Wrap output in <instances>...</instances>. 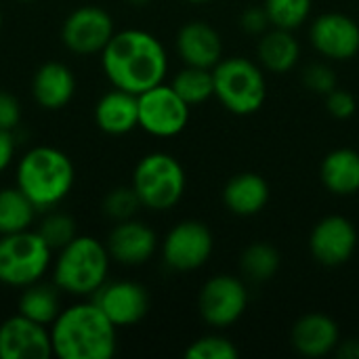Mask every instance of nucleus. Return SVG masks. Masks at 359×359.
Instances as JSON below:
<instances>
[{
	"label": "nucleus",
	"mask_w": 359,
	"mask_h": 359,
	"mask_svg": "<svg viewBox=\"0 0 359 359\" xmlns=\"http://www.w3.org/2000/svg\"><path fill=\"white\" fill-rule=\"evenodd\" d=\"M223 202L238 217H255L269 202V183L259 172H240L225 183Z\"/></svg>",
	"instance_id": "nucleus-21"
},
{
	"label": "nucleus",
	"mask_w": 359,
	"mask_h": 359,
	"mask_svg": "<svg viewBox=\"0 0 359 359\" xmlns=\"http://www.w3.org/2000/svg\"><path fill=\"white\" fill-rule=\"evenodd\" d=\"M337 355L343 359H359V341H343L337 347Z\"/></svg>",
	"instance_id": "nucleus-37"
},
{
	"label": "nucleus",
	"mask_w": 359,
	"mask_h": 359,
	"mask_svg": "<svg viewBox=\"0 0 359 359\" xmlns=\"http://www.w3.org/2000/svg\"><path fill=\"white\" fill-rule=\"evenodd\" d=\"M101 63L114 88L133 95L162 84L168 69L162 42L143 29L116 32L101 53Z\"/></svg>",
	"instance_id": "nucleus-1"
},
{
	"label": "nucleus",
	"mask_w": 359,
	"mask_h": 359,
	"mask_svg": "<svg viewBox=\"0 0 359 359\" xmlns=\"http://www.w3.org/2000/svg\"><path fill=\"white\" fill-rule=\"evenodd\" d=\"M19 313L29 318L32 322L50 326L57 320V316L61 313L59 288L42 284V282L25 286L19 297Z\"/></svg>",
	"instance_id": "nucleus-24"
},
{
	"label": "nucleus",
	"mask_w": 359,
	"mask_h": 359,
	"mask_svg": "<svg viewBox=\"0 0 359 359\" xmlns=\"http://www.w3.org/2000/svg\"><path fill=\"white\" fill-rule=\"evenodd\" d=\"M215 97L236 116L257 114L267 97V82L263 69L244 57L221 59L212 67Z\"/></svg>",
	"instance_id": "nucleus-5"
},
{
	"label": "nucleus",
	"mask_w": 359,
	"mask_h": 359,
	"mask_svg": "<svg viewBox=\"0 0 359 359\" xmlns=\"http://www.w3.org/2000/svg\"><path fill=\"white\" fill-rule=\"evenodd\" d=\"M105 246L116 263L135 267L147 263L154 257L158 248V238L154 229H149L145 223L128 219V221H120L109 231Z\"/></svg>",
	"instance_id": "nucleus-16"
},
{
	"label": "nucleus",
	"mask_w": 359,
	"mask_h": 359,
	"mask_svg": "<svg viewBox=\"0 0 359 359\" xmlns=\"http://www.w3.org/2000/svg\"><path fill=\"white\" fill-rule=\"evenodd\" d=\"M187 2H208V0H187Z\"/></svg>",
	"instance_id": "nucleus-39"
},
{
	"label": "nucleus",
	"mask_w": 359,
	"mask_h": 359,
	"mask_svg": "<svg viewBox=\"0 0 359 359\" xmlns=\"http://www.w3.org/2000/svg\"><path fill=\"white\" fill-rule=\"evenodd\" d=\"M238 355H240L238 347L227 337L221 334L200 337L185 351L187 359H238Z\"/></svg>",
	"instance_id": "nucleus-31"
},
{
	"label": "nucleus",
	"mask_w": 359,
	"mask_h": 359,
	"mask_svg": "<svg viewBox=\"0 0 359 359\" xmlns=\"http://www.w3.org/2000/svg\"><path fill=\"white\" fill-rule=\"evenodd\" d=\"M40 238L48 244L50 250H61L63 246H67L78 233H76V221L69 215L63 212H53L48 215L40 227H38Z\"/></svg>",
	"instance_id": "nucleus-30"
},
{
	"label": "nucleus",
	"mask_w": 359,
	"mask_h": 359,
	"mask_svg": "<svg viewBox=\"0 0 359 359\" xmlns=\"http://www.w3.org/2000/svg\"><path fill=\"white\" fill-rule=\"evenodd\" d=\"M50 341L59 359H109L118 347L116 326L93 301L63 309L50 324Z\"/></svg>",
	"instance_id": "nucleus-2"
},
{
	"label": "nucleus",
	"mask_w": 359,
	"mask_h": 359,
	"mask_svg": "<svg viewBox=\"0 0 359 359\" xmlns=\"http://www.w3.org/2000/svg\"><path fill=\"white\" fill-rule=\"evenodd\" d=\"M246 307L248 290L233 276H215L200 290L198 309L208 326L227 328L244 316Z\"/></svg>",
	"instance_id": "nucleus-10"
},
{
	"label": "nucleus",
	"mask_w": 359,
	"mask_h": 359,
	"mask_svg": "<svg viewBox=\"0 0 359 359\" xmlns=\"http://www.w3.org/2000/svg\"><path fill=\"white\" fill-rule=\"evenodd\" d=\"M139 99V126L154 137H175L189 122V105L170 84H158Z\"/></svg>",
	"instance_id": "nucleus-8"
},
{
	"label": "nucleus",
	"mask_w": 359,
	"mask_h": 359,
	"mask_svg": "<svg viewBox=\"0 0 359 359\" xmlns=\"http://www.w3.org/2000/svg\"><path fill=\"white\" fill-rule=\"evenodd\" d=\"M358 248V229L355 225L341 215L324 217L316 223L309 236V250L313 259L324 267L345 265Z\"/></svg>",
	"instance_id": "nucleus-12"
},
{
	"label": "nucleus",
	"mask_w": 359,
	"mask_h": 359,
	"mask_svg": "<svg viewBox=\"0 0 359 359\" xmlns=\"http://www.w3.org/2000/svg\"><path fill=\"white\" fill-rule=\"evenodd\" d=\"M93 303L109 318L116 328L139 324L149 311V294L147 290L128 280L105 282L93 292Z\"/></svg>",
	"instance_id": "nucleus-13"
},
{
	"label": "nucleus",
	"mask_w": 359,
	"mask_h": 359,
	"mask_svg": "<svg viewBox=\"0 0 359 359\" xmlns=\"http://www.w3.org/2000/svg\"><path fill=\"white\" fill-rule=\"evenodd\" d=\"M0 29H2V13H0Z\"/></svg>",
	"instance_id": "nucleus-40"
},
{
	"label": "nucleus",
	"mask_w": 359,
	"mask_h": 359,
	"mask_svg": "<svg viewBox=\"0 0 359 359\" xmlns=\"http://www.w3.org/2000/svg\"><path fill=\"white\" fill-rule=\"evenodd\" d=\"M292 347L305 358H324L337 351L341 343L339 324L324 313H307L294 326L290 334Z\"/></svg>",
	"instance_id": "nucleus-18"
},
{
	"label": "nucleus",
	"mask_w": 359,
	"mask_h": 359,
	"mask_svg": "<svg viewBox=\"0 0 359 359\" xmlns=\"http://www.w3.org/2000/svg\"><path fill=\"white\" fill-rule=\"evenodd\" d=\"M326 109L337 120H349L358 109V101L349 90L337 86L332 93L326 95Z\"/></svg>",
	"instance_id": "nucleus-33"
},
{
	"label": "nucleus",
	"mask_w": 359,
	"mask_h": 359,
	"mask_svg": "<svg viewBox=\"0 0 359 359\" xmlns=\"http://www.w3.org/2000/svg\"><path fill=\"white\" fill-rule=\"evenodd\" d=\"M13 156H15V139H13V133L0 128V172L13 162Z\"/></svg>",
	"instance_id": "nucleus-36"
},
{
	"label": "nucleus",
	"mask_w": 359,
	"mask_h": 359,
	"mask_svg": "<svg viewBox=\"0 0 359 359\" xmlns=\"http://www.w3.org/2000/svg\"><path fill=\"white\" fill-rule=\"evenodd\" d=\"M19 120H21V105L17 97L11 95L8 90H0V128L13 133Z\"/></svg>",
	"instance_id": "nucleus-35"
},
{
	"label": "nucleus",
	"mask_w": 359,
	"mask_h": 359,
	"mask_svg": "<svg viewBox=\"0 0 359 359\" xmlns=\"http://www.w3.org/2000/svg\"><path fill=\"white\" fill-rule=\"evenodd\" d=\"M53 355L50 330L17 313L0 324V359H48Z\"/></svg>",
	"instance_id": "nucleus-14"
},
{
	"label": "nucleus",
	"mask_w": 359,
	"mask_h": 359,
	"mask_svg": "<svg viewBox=\"0 0 359 359\" xmlns=\"http://www.w3.org/2000/svg\"><path fill=\"white\" fill-rule=\"evenodd\" d=\"M311 4L313 0H265L263 2L271 25L290 29V32L301 27L309 19Z\"/></svg>",
	"instance_id": "nucleus-28"
},
{
	"label": "nucleus",
	"mask_w": 359,
	"mask_h": 359,
	"mask_svg": "<svg viewBox=\"0 0 359 359\" xmlns=\"http://www.w3.org/2000/svg\"><path fill=\"white\" fill-rule=\"evenodd\" d=\"M280 250L267 242H255L244 248L240 257V267L244 276L252 282H269L280 269Z\"/></svg>",
	"instance_id": "nucleus-27"
},
{
	"label": "nucleus",
	"mask_w": 359,
	"mask_h": 359,
	"mask_svg": "<svg viewBox=\"0 0 359 359\" xmlns=\"http://www.w3.org/2000/svg\"><path fill=\"white\" fill-rule=\"evenodd\" d=\"M269 25H271V21H269V15H267L265 6H248V8L240 15V27H242L246 34L261 36V34L267 32Z\"/></svg>",
	"instance_id": "nucleus-34"
},
{
	"label": "nucleus",
	"mask_w": 359,
	"mask_h": 359,
	"mask_svg": "<svg viewBox=\"0 0 359 359\" xmlns=\"http://www.w3.org/2000/svg\"><path fill=\"white\" fill-rule=\"evenodd\" d=\"M309 38L313 48L332 61H347L359 53L358 21L345 13L320 15L311 23Z\"/></svg>",
	"instance_id": "nucleus-15"
},
{
	"label": "nucleus",
	"mask_w": 359,
	"mask_h": 359,
	"mask_svg": "<svg viewBox=\"0 0 359 359\" xmlns=\"http://www.w3.org/2000/svg\"><path fill=\"white\" fill-rule=\"evenodd\" d=\"M170 86L177 90V95L191 107V105H200L204 101H208L210 97H215V78H212V69L206 67H196V65H185L175 80L170 82Z\"/></svg>",
	"instance_id": "nucleus-26"
},
{
	"label": "nucleus",
	"mask_w": 359,
	"mask_h": 359,
	"mask_svg": "<svg viewBox=\"0 0 359 359\" xmlns=\"http://www.w3.org/2000/svg\"><path fill=\"white\" fill-rule=\"evenodd\" d=\"M130 4H135V6H143V4H147V2H151V0H128Z\"/></svg>",
	"instance_id": "nucleus-38"
},
{
	"label": "nucleus",
	"mask_w": 359,
	"mask_h": 359,
	"mask_svg": "<svg viewBox=\"0 0 359 359\" xmlns=\"http://www.w3.org/2000/svg\"><path fill=\"white\" fill-rule=\"evenodd\" d=\"M177 50L185 65L212 69L223 59V40L206 21H189L177 34Z\"/></svg>",
	"instance_id": "nucleus-17"
},
{
	"label": "nucleus",
	"mask_w": 359,
	"mask_h": 359,
	"mask_svg": "<svg viewBox=\"0 0 359 359\" xmlns=\"http://www.w3.org/2000/svg\"><path fill=\"white\" fill-rule=\"evenodd\" d=\"M109 252L93 236H76L59 250L53 267V282L61 292L74 297H93L105 284L109 271Z\"/></svg>",
	"instance_id": "nucleus-4"
},
{
	"label": "nucleus",
	"mask_w": 359,
	"mask_h": 359,
	"mask_svg": "<svg viewBox=\"0 0 359 359\" xmlns=\"http://www.w3.org/2000/svg\"><path fill=\"white\" fill-rule=\"evenodd\" d=\"M114 34L111 15L93 4L72 11L61 25V40L76 55L103 53Z\"/></svg>",
	"instance_id": "nucleus-11"
},
{
	"label": "nucleus",
	"mask_w": 359,
	"mask_h": 359,
	"mask_svg": "<svg viewBox=\"0 0 359 359\" xmlns=\"http://www.w3.org/2000/svg\"><path fill=\"white\" fill-rule=\"evenodd\" d=\"M74 185V164L57 147H32L17 164V187L38 210L57 206Z\"/></svg>",
	"instance_id": "nucleus-3"
},
{
	"label": "nucleus",
	"mask_w": 359,
	"mask_h": 359,
	"mask_svg": "<svg viewBox=\"0 0 359 359\" xmlns=\"http://www.w3.org/2000/svg\"><path fill=\"white\" fill-rule=\"evenodd\" d=\"M257 55L265 69L273 74H286L297 65L301 57V46L290 29L273 27L271 32L261 34Z\"/></svg>",
	"instance_id": "nucleus-23"
},
{
	"label": "nucleus",
	"mask_w": 359,
	"mask_h": 359,
	"mask_svg": "<svg viewBox=\"0 0 359 359\" xmlns=\"http://www.w3.org/2000/svg\"><path fill=\"white\" fill-rule=\"evenodd\" d=\"M50 252L38 231L0 236V282L13 288L40 282L50 267Z\"/></svg>",
	"instance_id": "nucleus-7"
},
{
	"label": "nucleus",
	"mask_w": 359,
	"mask_h": 359,
	"mask_svg": "<svg viewBox=\"0 0 359 359\" xmlns=\"http://www.w3.org/2000/svg\"><path fill=\"white\" fill-rule=\"evenodd\" d=\"M185 170L181 162L164 151L147 154L133 172V187L149 210H168L185 194Z\"/></svg>",
	"instance_id": "nucleus-6"
},
{
	"label": "nucleus",
	"mask_w": 359,
	"mask_h": 359,
	"mask_svg": "<svg viewBox=\"0 0 359 359\" xmlns=\"http://www.w3.org/2000/svg\"><path fill=\"white\" fill-rule=\"evenodd\" d=\"M303 84L309 90H313L318 95H324V97L339 86L334 69L330 65H326V63H313V65H309L303 72Z\"/></svg>",
	"instance_id": "nucleus-32"
},
{
	"label": "nucleus",
	"mask_w": 359,
	"mask_h": 359,
	"mask_svg": "<svg viewBox=\"0 0 359 359\" xmlns=\"http://www.w3.org/2000/svg\"><path fill=\"white\" fill-rule=\"evenodd\" d=\"M215 238L202 221L177 223L162 242V259L172 271L200 269L212 255Z\"/></svg>",
	"instance_id": "nucleus-9"
},
{
	"label": "nucleus",
	"mask_w": 359,
	"mask_h": 359,
	"mask_svg": "<svg viewBox=\"0 0 359 359\" xmlns=\"http://www.w3.org/2000/svg\"><path fill=\"white\" fill-rule=\"evenodd\" d=\"M36 206L19 187H2L0 189V236L17 233L29 229Z\"/></svg>",
	"instance_id": "nucleus-25"
},
{
	"label": "nucleus",
	"mask_w": 359,
	"mask_h": 359,
	"mask_svg": "<svg viewBox=\"0 0 359 359\" xmlns=\"http://www.w3.org/2000/svg\"><path fill=\"white\" fill-rule=\"evenodd\" d=\"M324 187L334 196H353L359 191V151L339 147L330 151L320 166Z\"/></svg>",
	"instance_id": "nucleus-22"
},
{
	"label": "nucleus",
	"mask_w": 359,
	"mask_h": 359,
	"mask_svg": "<svg viewBox=\"0 0 359 359\" xmlns=\"http://www.w3.org/2000/svg\"><path fill=\"white\" fill-rule=\"evenodd\" d=\"M141 200L135 191L133 185H120V187H114L105 200H103V212L105 217H109L111 221L120 223V221H128L133 219L139 208H141Z\"/></svg>",
	"instance_id": "nucleus-29"
},
{
	"label": "nucleus",
	"mask_w": 359,
	"mask_h": 359,
	"mask_svg": "<svg viewBox=\"0 0 359 359\" xmlns=\"http://www.w3.org/2000/svg\"><path fill=\"white\" fill-rule=\"evenodd\" d=\"M95 124L107 135H126L139 126V99L133 93L114 88L95 105Z\"/></svg>",
	"instance_id": "nucleus-20"
},
{
	"label": "nucleus",
	"mask_w": 359,
	"mask_h": 359,
	"mask_svg": "<svg viewBox=\"0 0 359 359\" xmlns=\"http://www.w3.org/2000/svg\"><path fill=\"white\" fill-rule=\"evenodd\" d=\"M76 93V78L65 63L48 61L42 63L32 78V95L44 109L65 107Z\"/></svg>",
	"instance_id": "nucleus-19"
}]
</instances>
